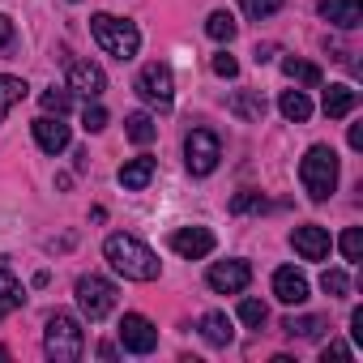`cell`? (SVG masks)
I'll return each mask as SVG.
<instances>
[{"label": "cell", "mask_w": 363, "mask_h": 363, "mask_svg": "<svg viewBox=\"0 0 363 363\" xmlns=\"http://www.w3.org/2000/svg\"><path fill=\"white\" fill-rule=\"evenodd\" d=\"M22 303H26V286L13 278L9 265H0V320H5L9 312H18Z\"/></svg>", "instance_id": "d6986e66"}, {"label": "cell", "mask_w": 363, "mask_h": 363, "mask_svg": "<svg viewBox=\"0 0 363 363\" xmlns=\"http://www.w3.org/2000/svg\"><path fill=\"white\" fill-rule=\"evenodd\" d=\"M214 73H218V77H240V60H235L231 52H218V56H214Z\"/></svg>", "instance_id": "836d02e7"}, {"label": "cell", "mask_w": 363, "mask_h": 363, "mask_svg": "<svg viewBox=\"0 0 363 363\" xmlns=\"http://www.w3.org/2000/svg\"><path fill=\"white\" fill-rule=\"evenodd\" d=\"M30 133H35V141H39L43 154H60V150H69V141H73L69 124H65L60 116H48V111L30 124Z\"/></svg>", "instance_id": "7c38bea8"}, {"label": "cell", "mask_w": 363, "mask_h": 363, "mask_svg": "<svg viewBox=\"0 0 363 363\" xmlns=\"http://www.w3.org/2000/svg\"><path fill=\"white\" fill-rule=\"evenodd\" d=\"M329 359H350V346H346V342H329V346H325V363H329Z\"/></svg>", "instance_id": "d590c367"}, {"label": "cell", "mask_w": 363, "mask_h": 363, "mask_svg": "<svg viewBox=\"0 0 363 363\" xmlns=\"http://www.w3.org/2000/svg\"><path fill=\"white\" fill-rule=\"evenodd\" d=\"M274 299H278V303H286V308H299V303L308 299V278H303L295 265L274 269Z\"/></svg>", "instance_id": "5bb4252c"}, {"label": "cell", "mask_w": 363, "mask_h": 363, "mask_svg": "<svg viewBox=\"0 0 363 363\" xmlns=\"http://www.w3.org/2000/svg\"><path fill=\"white\" fill-rule=\"evenodd\" d=\"M337 248H342L346 261H363V231L359 227H346V235L337 240Z\"/></svg>", "instance_id": "4dcf8cb0"}, {"label": "cell", "mask_w": 363, "mask_h": 363, "mask_svg": "<svg viewBox=\"0 0 363 363\" xmlns=\"http://www.w3.org/2000/svg\"><path fill=\"white\" fill-rule=\"evenodd\" d=\"M320 107H325V116H329V120H346V116L359 107V90H354V86H346V82H337V86H329V90H325V103H320Z\"/></svg>", "instance_id": "2e32d148"}, {"label": "cell", "mask_w": 363, "mask_h": 363, "mask_svg": "<svg viewBox=\"0 0 363 363\" xmlns=\"http://www.w3.org/2000/svg\"><path fill=\"white\" fill-rule=\"evenodd\" d=\"M133 90H137L145 103H154V107H171V99H175V82H171V69H167L162 60H150V65L137 73Z\"/></svg>", "instance_id": "52a82bcc"}, {"label": "cell", "mask_w": 363, "mask_h": 363, "mask_svg": "<svg viewBox=\"0 0 363 363\" xmlns=\"http://www.w3.org/2000/svg\"><path fill=\"white\" fill-rule=\"evenodd\" d=\"M346 141H350V150H363V128L350 124V137H346Z\"/></svg>", "instance_id": "8d00e7d4"}, {"label": "cell", "mask_w": 363, "mask_h": 363, "mask_svg": "<svg viewBox=\"0 0 363 363\" xmlns=\"http://www.w3.org/2000/svg\"><path fill=\"white\" fill-rule=\"evenodd\" d=\"M124 133H128V141H137V145H150V141L158 137V124H154L145 111H133V116L124 120Z\"/></svg>", "instance_id": "484cf974"}, {"label": "cell", "mask_w": 363, "mask_h": 363, "mask_svg": "<svg viewBox=\"0 0 363 363\" xmlns=\"http://www.w3.org/2000/svg\"><path fill=\"white\" fill-rule=\"evenodd\" d=\"M206 282H210L218 295H240V291H248V282H252V265H248V261H214L210 274H206Z\"/></svg>", "instance_id": "9c48e42d"}, {"label": "cell", "mask_w": 363, "mask_h": 363, "mask_svg": "<svg viewBox=\"0 0 363 363\" xmlns=\"http://www.w3.org/2000/svg\"><path fill=\"white\" fill-rule=\"evenodd\" d=\"M282 73H286L291 82H299V86H308V90H316V86H320V69H316L312 60H299V56H286V60H282Z\"/></svg>", "instance_id": "cb8c5ba5"}, {"label": "cell", "mask_w": 363, "mask_h": 363, "mask_svg": "<svg viewBox=\"0 0 363 363\" xmlns=\"http://www.w3.org/2000/svg\"><path fill=\"white\" fill-rule=\"evenodd\" d=\"M103 257H107V265H111L120 278H128V282H154V278L162 274L154 248L141 244L137 235H107Z\"/></svg>", "instance_id": "6da1fadb"}, {"label": "cell", "mask_w": 363, "mask_h": 363, "mask_svg": "<svg viewBox=\"0 0 363 363\" xmlns=\"http://www.w3.org/2000/svg\"><path fill=\"white\" fill-rule=\"evenodd\" d=\"M90 35H94V43H99L107 56H116V60H133L137 48H141V30H137L133 22H124V18H111V13H94V18H90Z\"/></svg>", "instance_id": "3957f363"}, {"label": "cell", "mask_w": 363, "mask_h": 363, "mask_svg": "<svg viewBox=\"0 0 363 363\" xmlns=\"http://www.w3.org/2000/svg\"><path fill=\"white\" fill-rule=\"evenodd\" d=\"M325 329H329L325 316H286V320H282V333H286V337H303V342L320 337Z\"/></svg>", "instance_id": "7402d4cb"}, {"label": "cell", "mask_w": 363, "mask_h": 363, "mask_svg": "<svg viewBox=\"0 0 363 363\" xmlns=\"http://www.w3.org/2000/svg\"><path fill=\"white\" fill-rule=\"evenodd\" d=\"M218 158H223V141H218V133H210V128H193V133L184 137V167H189L193 175H214V171H218Z\"/></svg>", "instance_id": "5b68a950"}, {"label": "cell", "mask_w": 363, "mask_h": 363, "mask_svg": "<svg viewBox=\"0 0 363 363\" xmlns=\"http://www.w3.org/2000/svg\"><path fill=\"white\" fill-rule=\"evenodd\" d=\"M274 52H278L274 43H265V48H257V65H265V60H274Z\"/></svg>", "instance_id": "74e56055"}, {"label": "cell", "mask_w": 363, "mask_h": 363, "mask_svg": "<svg viewBox=\"0 0 363 363\" xmlns=\"http://www.w3.org/2000/svg\"><path fill=\"white\" fill-rule=\"evenodd\" d=\"M201 337H206L210 346H231V337H235L231 316H227V312H206V316H201Z\"/></svg>", "instance_id": "ffe728a7"}, {"label": "cell", "mask_w": 363, "mask_h": 363, "mask_svg": "<svg viewBox=\"0 0 363 363\" xmlns=\"http://www.w3.org/2000/svg\"><path fill=\"white\" fill-rule=\"evenodd\" d=\"M206 35H210L214 43H231V39L240 35V22H235L227 9H218V13H210V18H206Z\"/></svg>", "instance_id": "d4e9b609"}, {"label": "cell", "mask_w": 363, "mask_h": 363, "mask_svg": "<svg viewBox=\"0 0 363 363\" xmlns=\"http://www.w3.org/2000/svg\"><path fill=\"white\" fill-rule=\"evenodd\" d=\"M26 90H30V86H26L22 77H13V73H0V124H5V116H9V111L22 103V99H26Z\"/></svg>", "instance_id": "603a6c76"}, {"label": "cell", "mask_w": 363, "mask_h": 363, "mask_svg": "<svg viewBox=\"0 0 363 363\" xmlns=\"http://www.w3.org/2000/svg\"><path fill=\"white\" fill-rule=\"evenodd\" d=\"M69 90H77L86 99H99L107 90V73L94 60H69Z\"/></svg>", "instance_id": "4fadbf2b"}, {"label": "cell", "mask_w": 363, "mask_h": 363, "mask_svg": "<svg viewBox=\"0 0 363 363\" xmlns=\"http://www.w3.org/2000/svg\"><path fill=\"white\" fill-rule=\"evenodd\" d=\"M39 103H43V111H48V116H65V111L73 107V94L52 86V90H43V99H39Z\"/></svg>", "instance_id": "83f0119b"}, {"label": "cell", "mask_w": 363, "mask_h": 363, "mask_svg": "<svg viewBox=\"0 0 363 363\" xmlns=\"http://www.w3.org/2000/svg\"><path fill=\"white\" fill-rule=\"evenodd\" d=\"M120 346H124L128 354H150V350L158 346V329H154V320L141 316V312H128V316L120 320Z\"/></svg>", "instance_id": "ba28073f"}, {"label": "cell", "mask_w": 363, "mask_h": 363, "mask_svg": "<svg viewBox=\"0 0 363 363\" xmlns=\"http://www.w3.org/2000/svg\"><path fill=\"white\" fill-rule=\"evenodd\" d=\"M278 111H282L291 124H303V120H312V99H308L303 90H282Z\"/></svg>", "instance_id": "44dd1931"}, {"label": "cell", "mask_w": 363, "mask_h": 363, "mask_svg": "<svg viewBox=\"0 0 363 363\" xmlns=\"http://www.w3.org/2000/svg\"><path fill=\"white\" fill-rule=\"evenodd\" d=\"M240 9H244L252 22H265V18H274V13L282 9V0H240Z\"/></svg>", "instance_id": "f546056e"}, {"label": "cell", "mask_w": 363, "mask_h": 363, "mask_svg": "<svg viewBox=\"0 0 363 363\" xmlns=\"http://www.w3.org/2000/svg\"><path fill=\"white\" fill-rule=\"evenodd\" d=\"M291 248H295L303 261H325V257H329V248H333V240H329V231H325V227L303 223V227H295V231H291Z\"/></svg>", "instance_id": "8fae6325"}, {"label": "cell", "mask_w": 363, "mask_h": 363, "mask_svg": "<svg viewBox=\"0 0 363 363\" xmlns=\"http://www.w3.org/2000/svg\"><path fill=\"white\" fill-rule=\"evenodd\" d=\"M18 52V30H13V18L0 13V56H13Z\"/></svg>", "instance_id": "1f68e13d"}, {"label": "cell", "mask_w": 363, "mask_h": 363, "mask_svg": "<svg viewBox=\"0 0 363 363\" xmlns=\"http://www.w3.org/2000/svg\"><path fill=\"white\" fill-rule=\"evenodd\" d=\"M240 320H244L248 329H261V325L269 320V308H265L261 299H240Z\"/></svg>", "instance_id": "4316f807"}, {"label": "cell", "mask_w": 363, "mask_h": 363, "mask_svg": "<svg viewBox=\"0 0 363 363\" xmlns=\"http://www.w3.org/2000/svg\"><path fill=\"white\" fill-rule=\"evenodd\" d=\"M299 184L312 201H329L337 189V154L329 145H312L299 162Z\"/></svg>", "instance_id": "7a4b0ae2"}, {"label": "cell", "mask_w": 363, "mask_h": 363, "mask_svg": "<svg viewBox=\"0 0 363 363\" xmlns=\"http://www.w3.org/2000/svg\"><path fill=\"white\" fill-rule=\"evenodd\" d=\"M73 291H77V308H82L86 320H103V316H111V308H116V286H111L107 278H99V274H82Z\"/></svg>", "instance_id": "8992f818"}, {"label": "cell", "mask_w": 363, "mask_h": 363, "mask_svg": "<svg viewBox=\"0 0 363 363\" xmlns=\"http://www.w3.org/2000/svg\"><path fill=\"white\" fill-rule=\"evenodd\" d=\"M320 18L337 30H354L363 22V0H320Z\"/></svg>", "instance_id": "9a60e30c"}, {"label": "cell", "mask_w": 363, "mask_h": 363, "mask_svg": "<svg viewBox=\"0 0 363 363\" xmlns=\"http://www.w3.org/2000/svg\"><path fill=\"white\" fill-rule=\"evenodd\" d=\"M0 359H9V350H5V346H0Z\"/></svg>", "instance_id": "f35d334b"}, {"label": "cell", "mask_w": 363, "mask_h": 363, "mask_svg": "<svg viewBox=\"0 0 363 363\" xmlns=\"http://www.w3.org/2000/svg\"><path fill=\"white\" fill-rule=\"evenodd\" d=\"M227 107H231V116L244 120V124H261V120H265V99H261V90H235Z\"/></svg>", "instance_id": "e0dca14e"}, {"label": "cell", "mask_w": 363, "mask_h": 363, "mask_svg": "<svg viewBox=\"0 0 363 363\" xmlns=\"http://www.w3.org/2000/svg\"><path fill=\"white\" fill-rule=\"evenodd\" d=\"M231 210H235V214H248V210H265V197H261V193H240V197L231 201Z\"/></svg>", "instance_id": "e575fe53"}, {"label": "cell", "mask_w": 363, "mask_h": 363, "mask_svg": "<svg viewBox=\"0 0 363 363\" xmlns=\"http://www.w3.org/2000/svg\"><path fill=\"white\" fill-rule=\"evenodd\" d=\"M214 231L210 227H179V231H171V252H179L184 261H201V257H210L214 252Z\"/></svg>", "instance_id": "30bf717a"}, {"label": "cell", "mask_w": 363, "mask_h": 363, "mask_svg": "<svg viewBox=\"0 0 363 363\" xmlns=\"http://www.w3.org/2000/svg\"><path fill=\"white\" fill-rule=\"evenodd\" d=\"M150 179H154V158H150V154H141V158H128V162L120 167V184H124L128 193H141V189H150Z\"/></svg>", "instance_id": "ac0fdd59"}, {"label": "cell", "mask_w": 363, "mask_h": 363, "mask_svg": "<svg viewBox=\"0 0 363 363\" xmlns=\"http://www.w3.org/2000/svg\"><path fill=\"white\" fill-rule=\"evenodd\" d=\"M82 128H86V133H103V128H107V111H103L99 103H94V107L86 103V111H82Z\"/></svg>", "instance_id": "d6a6232c"}, {"label": "cell", "mask_w": 363, "mask_h": 363, "mask_svg": "<svg viewBox=\"0 0 363 363\" xmlns=\"http://www.w3.org/2000/svg\"><path fill=\"white\" fill-rule=\"evenodd\" d=\"M43 350H48L52 363H77L82 350H86L82 325H77L69 312H52V316H48V329H43Z\"/></svg>", "instance_id": "277c9868"}, {"label": "cell", "mask_w": 363, "mask_h": 363, "mask_svg": "<svg viewBox=\"0 0 363 363\" xmlns=\"http://www.w3.org/2000/svg\"><path fill=\"white\" fill-rule=\"evenodd\" d=\"M320 291H325L329 299H342V295L350 291V278H346L342 269H325V274H320Z\"/></svg>", "instance_id": "f1b7e54d"}]
</instances>
